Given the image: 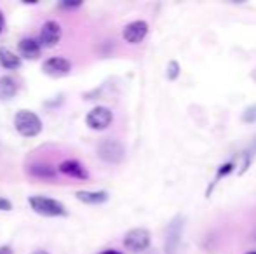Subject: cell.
<instances>
[{
    "mask_svg": "<svg viewBox=\"0 0 256 254\" xmlns=\"http://www.w3.org/2000/svg\"><path fill=\"white\" fill-rule=\"evenodd\" d=\"M186 218L176 214L166 227L164 237V254H182L183 251V234H185Z\"/></svg>",
    "mask_w": 256,
    "mask_h": 254,
    "instance_id": "cell-1",
    "label": "cell"
},
{
    "mask_svg": "<svg viewBox=\"0 0 256 254\" xmlns=\"http://www.w3.org/2000/svg\"><path fill=\"white\" fill-rule=\"evenodd\" d=\"M28 204H30L34 213L40 214V216H46V218H61L68 214V209L64 207V204L56 199H51V197L34 195L28 199Z\"/></svg>",
    "mask_w": 256,
    "mask_h": 254,
    "instance_id": "cell-2",
    "label": "cell"
},
{
    "mask_svg": "<svg viewBox=\"0 0 256 254\" xmlns=\"http://www.w3.org/2000/svg\"><path fill=\"white\" fill-rule=\"evenodd\" d=\"M14 127L23 138H35L42 132V120L32 110H20L14 115Z\"/></svg>",
    "mask_w": 256,
    "mask_h": 254,
    "instance_id": "cell-3",
    "label": "cell"
},
{
    "mask_svg": "<svg viewBox=\"0 0 256 254\" xmlns=\"http://www.w3.org/2000/svg\"><path fill=\"white\" fill-rule=\"evenodd\" d=\"M98 157L106 164H120L126 159V148L118 139L114 138H104L100 141L98 148Z\"/></svg>",
    "mask_w": 256,
    "mask_h": 254,
    "instance_id": "cell-4",
    "label": "cell"
},
{
    "mask_svg": "<svg viewBox=\"0 0 256 254\" xmlns=\"http://www.w3.org/2000/svg\"><path fill=\"white\" fill-rule=\"evenodd\" d=\"M152 235L146 228H131L124 235V248L131 253H143L148 251Z\"/></svg>",
    "mask_w": 256,
    "mask_h": 254,
    "instance_id": "cell-5",
    "label": "cell"
},
{
    "mask_svg": "<svg viewBox=\"0 0 256 254\" xmlns=\"http://www.w3.org/2000/svg\"><path fill=\"white\" fill-rule=\"evenodd\" d=\"M61 37H63V28H61V24L54 19H49L42 24L37 40L42 49H52L61 42Z\"/></svg>",
    "mask_w": 256,
    "mask_h": 254,
    "instance_id": "cell-6",
    "label": "cell"
},
{
    "mask_svg": "<svg viewBox=\"0 0 256 254\" xmlns=\"http://www.w3.org/2000/svg\"><path fill=\"white\" fill-rule=\"evenodd\" d=\"M114 122V112L108 106H94L86 115V126L92 131H104Z\"/></svg>",
    "mask_w": 256,
    "mask_h": 254,
    "instance_id": "cell-7",
    "label": "cell"
},
{
    "mask_svg": "<svg viewBox=\"0 0 256 254\" xmlns=\"http://www.w3.org/2000/svg\"><path fill=\"white\" fill-rule=\"evenodd\" d=\"M146 35H148V23L143 19L131 21V23L126 24L124 30H122V38L131 45L142 44Z\"/></svg>",
    "mask_w": 256,
    "mask_h": 254,
    "instance_id": "cell-8",
    "label": "cell"
},
{
    "mask_svg": "<svg viewBox=\"0 0 256 254\" xmlns=\"http://www.w3.org/2000/svg\"><path fill=\"white\" fill-rule=\"evenodd\" d=\"M72 61L66 58H61V56H52V58L46 59L44 64H42V71H44L48 77L52 78H61L66 77V75L72 73Z\"/></svg>",
    "mask_w": 256,
    "mask_h": 254,
    "instance_id": "cell-9",
    "label": "cell"
},
{
    "mask_svg": "<svg viewBox=\"0 0 256 254\" xmlns=\"http://www.w3.org/2000/svg\"><path fill=\"white\" fill-rule=\"evenodd\" d=\"M58 173L64 174V176H68V178H74V180H80V181L89 180L88 169H86V167L75 159L63 160V162L58 166Z\"/></svg>",
    "mask_w": 256,
    "mask_h": 254,
    "instance_id": "cell-10",
    "label": "cell"
},
{
    "mask_svg": "<svg viewBox=\"0 0 256 254\" xmlns=\"http://www.w3.org/2000/svg\"><path fill=\"white\" fill-rule=\"evenodd\" d=\"M18 51H20V58L21 59H30V61H35V59L40 58L42 54V47L38 44L37 38H32V37H24L20 40L18 44Z\"/></svg>",
    "mask_w": 256,
    "mask_h": 254,
    "instance_id": "cell-11",
    "label": "cell"
},
{
    "mask_svg": "<svg viewBox=\"0 0 256 254\" xmlns=\"http://www.w3.org/2000/svg\"><path fill=\"white\" fill-rule=\"evenodd\" d=\"M28 174H30L32 178H35V180L51 181L58 176V169L52 167L51 164L37 162V164H32V166L28 167Z\"/></svg>",
    "mask_w": 256,
    "mask_h": 254,
    "instance_id": "cell-12",
    "label": "cell"
},
{
    "mask_svg": "<svg viewBox=\"0 0 256 254\" xmlns=\"http://www.w3.org/2000/svg\"><path fill=\"white\" fill-rule=\"evenodd\" d=\"M77 200H80L82 204H89V206H102V204L108 202L110 195L104 190H96V192H89V190H80L75 193Z\"/></svg>",
    "mask_w": 256,
    "mask_h": 254,
    "instance_id": "cell-13",
    "label": "cell"
},
{
    "mask_svg": "<svg viewBox=\"0 0 256 254\" xmlns=\"http://www.w3.org/2000/svg\"><path fill=\"white\" fill-rule=\"evenodd\" d=\"M20 91V84L16 82V78L10 75H4L0 77V101H9Z\"/></svg>",
    "mask_w": 256,
    "mask_h": 254,
    "instance_id": "cell-14",
    "label": "cell"
},
{
    "mask_svg": "<svg viewBox=\"0 0 256 254\" xmlns=\"http://www.w3.org/2000/svg\"><path fill=\"white\" fill-rule=\"evenodd\" d=\"M0 64L6 70H18L23 64V59L20 58V54L12 52L7 47H0Z\"/></svg>",
    "mask_w": 256,
    "mask_h": 254,
    "instance_id": "cell-15",
    "label": "cell"
},
{
    "mask_svg": "<svg viewBox=\"0 0 256 254\" xmlns=\"http://www.w3.org/2000/svg\"><path fill=\"white\" fill-rule=\"evenodd\" d=\"M180 71H182V66H180V63L176 61V59H171V61L168 63V71H166V75H168L169 80H176V78L180 77Z\"/></svg>",
    "mask_w": 256,
    "mask_h": 254,
    "instance_id": "cell-16",
    "label": "cell"
},
{
    "mask_svg": "<svg viewBox=\"0 0 256 254\" xmlns=\"http://www.w3.org/2000/svg\"><path fill=\"white\" fill-rule=\"evenodd\" d=\"M234 169H236V164H234V162H226V164H223V166L218 169V173H216V180H214V183H218V181L222 180V178L228 176L230 173H234Z\"/></svg>",
    "mask_w": 256,
    "mask_h": 254,
    "instance_id": "cell-17",
    "label": "cell"
},
{
    "mask_svg": "<svg viewBox=\"0 0 256 254\" xmlns=\"http://www.w3.org/2000/svg\"><path fill=\"white\" fill-rule=\"evenodd\" d=\"M242 120H244V122H248V124H254L256 122V105H251V106H248V108L244 110Z\"/></svg>",
    "mask_w": 256,
    "mask_h": 254,
    "instance_id": "cell-18",
    "label": "cell"
},
{
    "mask_svg": "<svg viewBox=\"0 0 256 254\" xmlns=\"http://www.w3.org/2000/svg\"><path fill=\"white\" fill-rule=\"evenodd\" d=\"M0 211H6V213L12 211V202H10L9 199H4V197H0Z\"/></svg>",
    "mask_w": 256,
    "mask_h": 254,
    "instance_id": "cell-19",
    "label": "cell"
},
{
    "mask_svg": "<svg viewBox=\"0 0 256 254\" xmlns=\"http://www.w3.org/2000/svg\"><path fill=\"white\" fill-rule=\"evenodd\" d=\"M82 5V2H61L60 7L61 9H78Z\"/></svg>",
    "mask_w": 256,
    "mask_h": 254,
    "instance_id": "cell-20",
    "label": "cell"
},
{
    "mask_svg": "<svg viewBox=\"0 0 256 254\" xmlns=\"http://www.w3.org/2000/svg\"><path fill=\"white\" fill-rule=\"evenodd\" d=\"M6 31V16H4V12L0 10V35Z\"/></svg>",
    "mask_w": 256,
    "mask_h": 254,
    "instance_id": "cell-21",
    "label": "cell"
},
{
    "mask_svg": "<svg viewBox=\"0 0 256 254\" xmlns=\"http://www.w3.org/2000/svg\"><path fill=\"white\" fill-rule=\"evenodd\" d=\"M0 254H14L10 246H0Z\"/></svg>",
    "mask_w": 256,
    "mask_h": 254,
    "instance_id": "cell-22",
    "label": "cell"
},
{
    "mask_svg": "<svg viewBox=\"0 0 256 254\" xmlns=\"http://www.w3.org/2000/svg\"><path fill=\"white\" fill-rule=\"evenodd\" d=\"M100 254H122V253L117 251V249H104V251L100 253Z\"/></svg>",
    "mask_w": 256,
    "mask_h": 254,
    "instance_id": "cell-23",
    "label": "cell"
},
{
    "mask_svg": "<svg viewBox=\"0 0 256 254\" xmlns=\"http://www.w3.org/2000/svg\"><path fill=\"white\" fill-rule=\"evenodd\" d=\"M32 254H49V253L44 251V249H38V251H35V253H32Z\"/></svg>",
    "mask_w": 256,
    "mask_h": 254,
    "instance_id": "cell-24",
    "label": "cell"
},
{
    "mask_svg": "<svg viewBox=\"0 0 256 254\" xmlns=\"http://www.w3.org/2000/svg\"><path fill=\"white\" fill-rule=\"evenodd\" d=\"M146 254H160V253H158V251H155V249H150V251L146 253Z\"/></svg>",
    "mask_w": 256,
    "mask_h": 254,
    "instance_id": "cell-25",
    "label": "cell"
},
{
    "mask_svg": "<svg viewBox=\"0 0 256 254\" xmlns=\"http://www.w3.org/2000/svg\"><path fill=\"white\" fill-rule=\"evenodd\" d=\"M250 254H256V253H250Z\"/></svg>",
    "mask_w": 256,
    "mask_h": 254,
    "instance_id": "cell-26",
    "label": "cell"
}]
</instances>
